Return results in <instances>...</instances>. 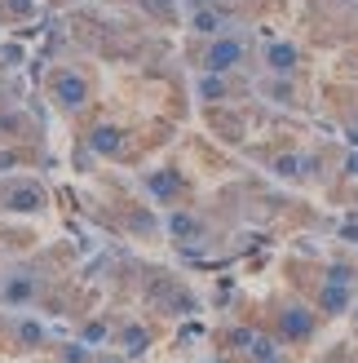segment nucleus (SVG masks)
Listing matches in <instances>:
<instances>
[{
  "label": "nucleus",
  "instance_id": "9",
  "mask_svg": "<svg viewBox=\"0 0 358 363\" xmlns=\"http://www.w3.org/2000/svg\"><path fill=\"white\" fill-rule=\"evenodd\" d=\"M283 333H288V337H296V341H306L310 333H314V315L310 311H301V306H292V311H283Z\"/></svg>",
  "mask_w": 358,
  "mask_h": 363
},
{
  "label": "nucleus",
  "instance_id": "18",
  "mask_svg": "<svg viewBox=\"0 0 358 363\" xmlns=\"http://www.w3.org/2000/svg\"><path fill=\"white\" fill-rule=\"evenodd\" d=\"M253 359L257 363H279V346H270V341H253Z\"/></svg>",
  "mask_w": 358,
  "mask_h": 363
},
{
  "label": "nucleus",
  "instance_id": "19",
  "mask_svg": "<svg viewBox=\"0 0 358 363\" xmlns=\"http://www.w3.org/2000/svg\"><path fill=\"white\" fill-rule=\"evenodd\" d=\"M88 359H93L88 346H62V363H88Z\"/></svg>",
  "mask_w": 358,
  "mask_h": 363
},
{
  "label": "nucleus",
  "instance_id": "17",
  "mask_svg": "<svg viewBox=\"0 0 358 363\" xmlns=\"http://www.w3.org/2000/svg\"><path fill=\"white\" fill-rule=\"evenodd\" d=\"M137 5L146 9V13H155L159 23H173V5H168V0H137Z\"/></svg>",
  "mask_w": 358,
  "mask_h": 363
},
{
  "label": "nucleus",
  "instance_id": "22",
  "mask_svg": "<svg viewBox=\"0 0 358 363\" xmlns=\"http://www.w3.org/2000/svg\"><path fill=\"white\" fill-rule=\"evenodd\" d=\"M345 169H350V173L358 177V155H350V164H345Z\"/></svg>",
  "mask_w": 358,
  "mask_h": 363
},
{
  "label": "nucleus",
  "instance_id": "1",
  "mask_svg": "<svg viewBox=\"0 0 358 363\" xmlns=\"http://www.w3.org/2000/svg\"><path fill=\"white\" fill-rule=\"evenodd\" d=\"M248 53H253L248 35H239V31L212 35V40L204 45V53H200V71H217V76H230V71H239V67L248 62Z\"/></svg>",
  "mask_w": 358,
  "mask_h": 363
},
{
  "label": "nucleus",
  "instance_id": "11",
  "mask_svg": "<svg viewBox=\"0 0 358 363\" xmlns=\"http://www.w3.org/2000/svg\"><path fill=\"white\" fill-rule=\"evenodd\" d=\"M146 191H151L155 199H173L177 191H182V177H177L173 169H159V173L146 177Z\"/></svg>",
  "mask_w": 358,
  "mask_h": 363
},
{
  "label": "nucleus",
  "instance_id": "14",
  "mask_svg": "<svg viewBox=\"0 0 358 363\" xmlns=\"http://www.w3.org/2000/svg\"><path fill=\"white\" fill-rule=\"evenodd\" d=\"M168 230L177 235V240H190V235H200V217H190V213H173V217H168Z\"/></svg>",
  "mask_w": 358,
  "mask_h": 363
},
{
  "label": "nucleus",
  "instance_id": "6",
  "mask_svg": "<svg viewBox=\"0 0 358 363\" xmlns=\"http://www.w3.org/2000/svg\"><path fill=\"white\" fill-rule=\"evenodd\" d=\"M84 142H88V151H93V155L115 160V155L124 151V129H120V124H98V129L88 133Z\"/></svg>",
  "mask_w": 358,
  "mask_h": 363
},
{
  "label": "nucleus",
  "instance_id": "4",
  "mask_svg": "<svg viewBox=\"0 0 358 363\" xmlns=\"http://www.w3.org/2000/svg\"><path fill=\"white\" fill-rule=\"evenodd\" d=\"M190 31L204 35V40H212V35H226L235 27H230V13L221 5H200V9H190Z\"/></svg>",
  "mask_w": 358,
  "mask_h": 363
},
{
  "label": "nucleus",
  "instance_id": "2",
  "mask_svg": "<svg viewBox=\"0 0 358 363\" xmlns=\"http://www.w3.org/2000/svg\"><path fill=\"white\" fill-rule=\"evenodd\" d=\"M49 98L67 116L71 111H84L88 98H93V80H88V71H80V67H58L49 76Z\"/></svg>",
  "mask_w": 358,
  "mask_h": 363
},
{
  "label": "nucleus",
  "instance_id": "16",
  "mask_svg": "<svg viewBox=\"0 0 358 363\" xmlns=\"http://www.w3.org/2000/svg\"><path fill=\"white\" fill-rule=\"evenodd\" d=\"M40 341H45L40 323H31V319H23V323H18V346H23V350H35Z\"/></svg>",
  "mask_w": 358,
  "mask_h": 363
},
{
  "label": "nucleus",
  "instance_id": "13",
  "mask_svg": "<svg viewBox=\"0 0 358 363\" xmlns=\"http://www.w3.org/2000/svg\"><path fill=\"white\" fill-rule=\"evenodd\" d=\"M120 346H124V354H133V359H137V354H146V333H142L137 323H129V328L120 333Z\"/></svg>",
  "mask_w": 358,
  "mask_h": 363
},
{
  "label": "nucleus",
  "instance_id": "21",
  "mask_svg": "<svg viewBox=\"0 0 358 363\" xmlns=\"http://www.w3.org/2000/svg\"><path fill=\"white\" fill-rule=\"evenodd\" d=\"M182 5H190V9H200V5H226V0H182Z\"/></svg>",
  "mask_w": 358,
  "mask_h": 363
},
{
  "label": "nucleus",
  "instance_id": "20",
  "mask_svg": "<svg viewBox=\"0 0 358 363\" xmlns=\"http://www.w3.org/2000/svg\"><path fill=\"white\" fill-rule=\"evenodd\" d=\"M102 337H106V323H88V328H84V346H98Z\"/></svg>",
  "mask_w": 358,
  "mask_h": 363
},
{
  "label": "nucleus",
  "instance_id": "3",
  "mask_svg": "<svg viewBox=\"0 0 358 363\" xmlns=\"http://www.w3.org/2000/svg\"><path fill=\"white\" fill-rule=\"evenodd\" d=\"M0 204H5L9 213H40L45 208V186L31 177H9L5 186H0Z\"/></svg>",
  "mask_w": 358,
  "mask_h": 363
},
{
  "label": "nucleus",
  "instance_id": "5",
  "mask_svg": "<svg viewBox=\"0 0 358 363\" xmlns=\"http://www.w3.org/2000/svg\"><path fill=\"white\" fill-rule=\"evenodd\" d=\"M265 71H270V76H296L301 71V49L288 45V40L265 45Z\"/></svg>",
  "mask_w": 358,
  "mask_h": 363
},
{
  "label": "nucleus",
  "instance_id": "7",
  "mask_svg": "<svg viewBox=\"0 0 358 363\" xmlns=\"http://www.w3.org/2000/svg\"><path fill=\"white\" fill-rule=\"evenodd\" d=\"M31 297H35V279L31 275H9L5 288H0V301L5 306H27Z\"/></svg>",
  "mask_w": 358,
  "mask_h": 363
},
{
  "label": "nucleus",
  "instance_id": "12",
  "mask_svg": "<svg viewBox=\"0 0 358 363\" xmlns=\"http://www.w3.org/2000/svg\"><path fill=\"white\" fill-rule=\"evenodd\" d=\"M0 13L13 18V23H31V18L40 13V5H35V0H0Z\"/></svg>",
  "mask_w": 358,
  "mask_h": 363
},
{
  "label": "nucleus",
  "instance_id": "23",
  "mask_svg": "<svg viewBox=\"0 0 358 363\" xmlns=\"http://www.w3.org/2000/svg\"><path fill=\"white\" fill-rule=\"evenodd\" d=\"M88 363H115V359H88Z\"/></svg>",
  "mask_w": 358,
  "mask_h": 363
},
{
  "label": "nucleus",
  "instance_id": "15",
  "mask_svg": "<svg viewBox=\"0 0 358 363\" xmlns=\"http://www.w3.org/2000/svg\"><path fill=\"white\" fill-rule=\"evenodd\" d=\"M345 306H350V288L332 279V284L323 288V311H345Z\"/></svg>",
  "mask_w": 358,
  "mask_h": 363
},
{
  "label": "nucleus",
  "instance_id": "8",
  "mask_svg": "<svg viewBox=\"0 0 358 363\" xmlns=\"http://www.w3.org/2000/svg\"><path fill=\"white\" fill-rule=\"evenodd\" d=\"M195 94H200V102H226L230 98V80L217 76V71H204V76L195 80Z\"/></svg>",
  "mask_w": 358,
  "mask_h": 363
},
{
  "label": "nucleus",
  "instance_id": "10",
  "mask_svg": "<svg viewBox=\"0 0 358 363\" xmlns=\"http://www.w3.org/2000/svg\"><path fill=\"white\" fill-rule=\"evenodd\" d=\"M270 169H275L283 182H301V177H306V173L314 169V160H310V155H279Z\"/></svg>",
  "mask_w": 358,
  "mask_h": 363
}]
</instances>
